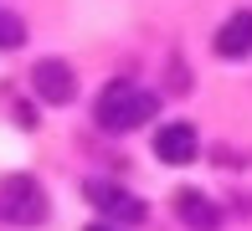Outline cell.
Returning a JSON list of instances; mask_svg holds the SVG:
<instances>
[{"instance_id": "1", "label": "cell", "mask_w": 252, "mask_h": 231, "mask_svg": "<svg viewBox=\"0 0 252 231\" xmlns=\"http://www.w3.org/2000/svg\"><path fill=\"white\" fill-rule=\"evenodd\" d=\"M159 113V98L150 87H139V83H129V77H119V83H108L93 98V123L98 129H108V134H129V129H139V123H150Z\"/></svg>"}, {"instance_id": "2", "label": "cell", "mask_w": 252, "mask_h": 231, "mask_svg": "<svg viewBox=\"0 0 252 231\" xmlns=\"http://www.w3.org/2000/svg\"><path fill=\"white\" fill-rule=\"evenodd\" d=\"M47 185L36 175H10L0 185V216H5L10 226H41L47 221Z\"/></svg>"}, {"instance_id": "3", "label": "cell", "mask_w": 252, "mask_h": 231, "mask_svg": "<svg viewBox=\"0 0 252 231\" xmlns=\"http://www.w3.org/2000/svg\"><path fill=\"white\" fill-rule=\"evenodd\" d=\"M83 195H88V205H93V211H103L113 226H139L144 216H150V205H144L134 190H124L119 180H88Z\"/></svg>"}, {"instance_id": "4", "label": "cell", "mask_w": 252, "mask_h": 231, "mask_svg": "<svg viewBox=\"0 0 252 231\" xmlns=\"http://www.w3.org/2000/svg\"><path fill=\"white\" fill-rule=\"evenodd\" d=\"M31 92H36L41 103H52V108H67V103L77 98V72L62 57H41V62L31 67Z\"/></svg>"}, {"instance_id": "5", "label": "cell", "mask_w": 252, "mask_h": 231, "mask_svg": "<svg viewBox=\"0 0 252 231\" xmlns=\"http://www.w3.org/2000/svg\"><path fill=\"white\" fill-rule=\"evenodd\" d=\"M196 149H201V139H196L190 123H159L155 129V154L165 159V165H190Z\"/></svg>"}, {"instance_id": "6", "label": "cell", "mask_w": 252, "mask_h": 231, "mask_svg": "<svg viewBox=\"0 0 252 231\" xmlns=\"http://www.w3.org/2000/svg\"><path fill=\"white\" fill-rule=\"evenodd\" d=\"M216 57H226V62H242L252 52V10H232V16L216 26Z\"/></svg>"}, {"instance_id": "7", "label": "cell", "mask_w": 252, "mask_h": 231, "mask_svg": "<svg viewBox=\"0 0 252 231\" xmlns=\"http://www.w3.org/2000/svg\"><path fill=\"white\" fill-rule=\"evenodd\" d=\"M175 216L190 231H216L221 226V205L211 195H201V190H175Z\"/></svg>"}, {"instance_id": "8", "label": "cell", "mask_w": 252, "mask_h": 231, "mask_svg": "<svg viewBox=\"0 0 252 231\" xmlns=\"http://www.w3.org/2000/svg\"><path fill=\"white\" fill-rule=\"evenodd\" d=\"M21 41H26V21L16 10H0V52H16Z\"/></svg>"}, {"instance_id": "9", "label": "cell", "mask_w": 252, "mask_h": 231, "mask_svg": "<svg viewBox=\"0 0 252 231\" xmlns=\"http://www.w3.org/2000/svg\"><path fill=\"white\" fill-rule=\"evenodd\" d=\"M88 231H113V226H88Z\"/></svg>"}]
</instances>
